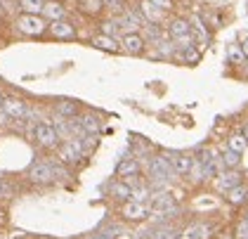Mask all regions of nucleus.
Segmentation results:
<instances>
[{"label": "nucleus", "mask_w": 248, "mask_h": 239, "mask_svg": "<svg viewBox=\"0 0 248 239\" xmlns=\"http://www.w3.org/2000/svg\"><path fill=\"white\" fill-rule=\"evenodd\" d=\"M17 29L24 36H40V34H45L47 24H45V19L40 15H21L17 19Z\"/></svg>", "instance_id": "f257e3e1"}, {"label": "nucleus", "mask_w": 248, "mask_h": 239, "mask_svg": "<svg viewBox=\"0 0 248 239\" xmlns=\"http://www.w3.org/2000/svg\"><path fill=\"white\" fill-rule=\"evenodd\" d=\"M168 34H170V38L180 48L194 45L191 43V26H189V21H185V19H172L170 26H168Z\"/></svg>", "instance_id": "f03ea898"}, {"label": "nucleus", "mask_w": 248, "mask_h": 239, "mask_svg": "<svg viewBox=\"0 0 248 239\" xmlns=\"http://www.w3.org/2000/svg\"><path fill=\"white\" fill-rule=\"evenodd\" d=\"M33 135H36V142L45 149H55L59 145V135L57 130L52 128V123H38L36 130H33Z\"/></svg>", "instance_id": "7ed1b4c3"}, {"label": "nucleus", "mask_w": 248, "mask_h": 239, "mask_svg": "<svg viewBox=\"0 0 248 239\" xmlns=\"http://www.w3.org/2000/svg\"><path fill=\"white\" fill-rule=\"evenodd\" d=\"M80 156H83V142H80L78 137L66 140V142L59 147V161H64V164H76Z\"/></svg>", "instance_id": "20e7f679"}, {"label": "nucleus", "mask_w": 248, "mask_h": 239, "mask_svg": "<svg viewBox=\"0 0 248 239\" xmlns=\"http://www.w3.org/2000/svg\"><path fill=\"white\" fill-rule=\"evenodd\" d=\"M0 109L7 114V119H24L29 107H26V102L19 100V97H5V100L0 102Z\"/></svg>", "instance_id": "39448f33"}, {"label": "nucleus", "mask_w": 248, "mask_h": 239, "mask_svg": "<svg viewBox=\"0 0 248 239\" xmlns=\"http://www.w3.org/2000/svg\"><path fill=\"white\" fill-rule=\"evenodd\" d=\"M123 218L125 221H135V222H140V221H144L152 211H149V206L147 204H140V202H128L125 206H123Z\"/></svg>", "instance_id": "423d86ee"}, {"label": "nucleus", "mask_w": 248, "mask_h": 239, "mask_svg": "<svg viewBox=\"0 0 248 239\" xmlns=\"http://www.w3.org/2000/svg\"><path fill=\"white\" fill-rule=\"evenodd\" d=\"M128 55H142L144 52V38L140 36V34H125V36L121 38V43H118Z\"/></svg>", "instance_id": "0eeeda50"}, {"label": "nucleus", "mask_w": 248, "mask_h": 239, "mask_svg": "<svg viewBox=\"0 0 248 239\" xmlns=\"http://www.w3.org/2000/svg\"><path fill=\"white\" fill-rule=\"evenodd\" d=\"M168 164H170L172 173L187 175V173H191V166H194V159H191L189 154H170V156H168Z\"/></svg>", "instance_id": "6e6552de"}, {"label": "nucleus", "mask_w": 248, "mask_h": 239, "mask_svg": "<svg viewBox=\"0 0 248 239\" xmlns=\"http://www.w3.org/2000/svg\"><path fill=\"white\" fill-rule=\"evenodd\" d=\"M29 178L33 180V183H50L52 178H55V171H52V166L50 164H33L31 166V171H29Z\"/></svg>", "instance_id": "1a4fd4ad"}, {"label": "nucleus", "mask_w": 248, "mask_h": 239, "mask_svg": "<svg viewBox=\"0 0 248 239\" xmlns=\"http://www.w3.org/2000/svg\"><path fill=\"white\" fill-rule=\"evenodd\" d=\"M149 171H152V175L156 178V180H168L172 175V168L170 164H168V156H156L152 161V166H149Z\"/></svg>", "instance_id": "9d476101"}, {"label": "nucleus", "mask_w": 248, "mask_h": 239, "mask_svg": "<svg viewBox=\"0 0 248 239\" xmlns=\"http://www.w3.org/2000/svg\"><path fill=\"white\" fill-rule=\"evenodd\" d=\"M239 178H241V175H239V171H236V168L222 171V173L217 175V189H220V192H229L232 187L241 185V180H239Z\"/></svg>", "instance_id": "9b49d317"}, {"label": "nucleus", "mask_w": 248, "mask_h": 239, "mask_svg": "<svg viewBox=\"0 0 248 239\" xmlns=\"http://www.w3.org/2000/svg\"><path fill=\"white\" fill-rule=\"evenodd\" d=\"M50 31H52V36L59 38V40H69V38L76 36V29L66 21V19H59V21H52L50 24Z\"/></svg>", "instance_id": "f8f14e48"}, {"label": "nucleus", "mask_w": 248, "mask_h": 239, "mask_svg": "<svg viewBox=\"0 0 248 239\" xmlns=\"http://www.w3.org/2000/svg\"><path fill=\"white\" fill-rule=\"evenodd\" d=\"M40 15H43L45 19H50V21H59V19L66 17V10H64V5H62V2L50 0V2H45V5H43Z\"/></svg>", "instance_id": "ddd939ff"}, {"label": "nucleus", "mask_w": 248, "mask_h": 239, "mask_svg": "<svg viewBox=\"0 0 248 239\" xmlns=\"http://www.w3.org/2000/svg\"><path fill=\"white\" fill-rule=\"evenodd\" d=\"M172 208H175V199H172L170 194H158L149 204V211H154V213H168Z\"/></svg>", "instance_id": "4468645a"}, {"label": "nucleus", "mask_w": 248, "mask_h": 239, "mask_svg": "<svg viewBox=\"0 0 248 239\" xmlns=\"http://www.w3.org/2000/svg\"><path fill=\"white\" fill-rule=\"evenodd\" d=\"M118 29H130V34H135L140 26H142V17L137 12H125L121 19H116Z\"/></svg>", "instance_id": "2eb2a0df"}, {"label": "nucleus", "mask_w": 248, "mask_h": 239, "mask_svg": "<svg viewBox=\"0 0 248 239\" xmlns=\"http://www.w3.org/2000/svg\"><path fill=\"white\" fill-rule=\"evenodd\" d=\"M93 45L95 48H99V50H107V52H116L121 45L116 43L114 36H104V34H99V36L93 38Z\"/></svg>", "instance_id": "dca6fc26"}, {"label": "nucleus", "mask_w": 248, "mask_h": 239, "mask_svg": "<svg viewBox=\"0 0 248 239\" xmlns=\"http://www.w3.org/2000/svg\"><path fill=\"white\" fill-rule=\"evenodd\" d=\"M99 126H102V123H99V119H97L95 114H85V116H83V119L78 121V128L85 130L88 135H93V133H99Z\"/></svg>", "instance_id": "f3484780"}, {"label": "nucleus", "mask_w": 248, "mask_h": 239, "mask_svg": "<svg viewBox=\"0 0 248 239\" xmlns=\"http://www.w3.org/2000/svg\"><path fill=\"white\" fill-rule=\"evenodd\" d=\"M142 15L149 19V24H158V21L163 19V10H158L149 0H144V2H142Z\"/></svg>", "instance_id": "a211bd4d"}, {"label": "nucleus", "mask_w": 248, "mask_h": 239, "mask_svg": "<svg viewBox=\"0 0 248 239\" xmlns=\"http://www.w3.org/2000/svg\"><path fill=\"white\" fill-rule=\"evenodd\" d=\"M137 171H140V166L135 159H123L118 168H116V175L118 178H128V175H137Z\"/></svg>", "instance_id": "6ab92c4d"}, {"label": "nucleus", "mask_w": 248, "mask_h": 239, "mask_svg": "<svg viewBox=\"0 0 248 239\" xmlns=\"http://www.w3.org/2000/svg\"><path fill=\"white\" fill-rule=\"evenodd\" d=\"M111 194H114L116 199H121V202H130L133 189H130V185L125 183V180H118V183L111 185Z\"/></svg>", "instance_id": "aec40b11"}, {"label": "nucleus", "mask_w": 248, "mask_h": 239, "mask_svg": "<svg viewBox=\"0 0 248 239\" xmlns=\"http://www.w3.org/2000/svg\"><path fill=\"white\" fill-rule=\"evenodd\" d=\"M227 149L229 152H236V154H244V152L248 149V142L244 140V135L239 133V135H232V137L227 140Z\"/></svg>", "instance_id": "412c9836"}, {"label": "nucleus", "mask_w": 248, "mask_h": 239, "mask_svg": "<svg viewBox=\"0 0 248 239\" xmlns=\"http://www.w3.org/2000/svg\"><path fill=\"white\" fill-rule=\"evenodd\" d=\"M246 194H248V189L244 187V185H236V187H232L229 189V204H234V206H239V204H244L246 202Z\"/></svg>", "instance_id": "4be33fe9"}, {"label": "nucleus", "mask_w": 248, "mask_h": 239, "mask_svg": "<svg viewBox=\"0 0 248 239\" xmlns=\"http://www.w3.org/2000/svg\"><path fill=\"white\" fill-rule=\"evenodd\" d=\"M45 0H19V7L24 10V15H40Z\"/></svg>", "instance_id": "5701e85b"}, {"label": "nucleus", "mask_w": 248, "mask_h": 239, "mask_svg": "<svg viewBox=\"0 0 248 239\" xmlns=\"http://www.w3.org/2000/svg\"><path fill=\"white\" fill-rule=\"evenodd\" d=\"M78 5H80V10L88 12V15H97V12L102 10V0H78Z\"/></svg>", "instance_id": "b1692460"}, {"label": "nucleus", "mask_w": 248, "mask_h": 239, "mask_svg": "<svg viewBox=\"0 0 248 239\" xmlns=\"http://www.w3.org/2000/svg\"><path fill=\"white\" fill-rule=\"evenodd\" d=\"M227 57H229V64H244V50H241V45H229Z\"/></svg>", "instance_id": "393cba45"}, {"label": "nucleus", "mask_w": 248, "mask_h": 239, "mask_svg": "<svg viewBox=\"0 0 248 239\" xmlns=\"http://www.w3.org/2000/svg\"><path fill=\"white\" fill-rule=\"evenodd\" d=\"M239 156H241V154H236V152H229V149H227V152L222 154L220 164L225 166V168H236V166H239V161H241Z\"/></svg>", "instance_id": "a878e982"}, {"label": "nucleus", "mask_w": 248, "mask_h": 239, "mask_svg": "<svg viewBox=\"0 0 248 239\" xmlns=\"http://www.w3.org/2000/svg\"><path fill=\"white\" fill-rule=\"evenodd\" d=\"M208 227L206 225H194L191 230H187V235H189L191 239H208Z\"/></svg>", "instance_id": "bb28decb"}, {"label": "nucleus", "mask_w": 248, "mask_h": 239, "mask_svg": "<svg viewBox=\"0 0 248 239\" xmlns=\"http://www.w3.org/2000/svg\"><path fill=\"white\" fill-rule=\"evenodd\" d=\"M152 239H177V232L175 230H168V227H163V230H156L152 235Z\"/></svg>", "instance_id": "cd10ccee"}, {"label": "nucleus", "mask_w": 248, "mask_h": 239, "mask_svg": "<svg viewBox=\"0 0 248 239\" xmlns=\"http://www.w3.org/2000/svg\"><path fill=\"white\" fill-rule=\"evenodd\" d=\"M102 7H109L114 12H121L125 7V0H102Z\"/></svg>", "instance_id": "c85d7f7f"}, {"label": "nucleus", "mask_w": 248, "mask_h": 239, "mask_svg": "<svg viewBox=\"0 0 248 239\" xmlns=\"http://www.w3.org/2000/svg\"><path fill=\"white\" fill-rule=\"evenodd\" d=\"M57 109H59V114H64V116H74V114L78 111L76 104H71V102H62Z\"/></svg>", "instance_id": "c756f323"}, {"label": "nucleus", "mask_w": 248, "mask_h": 239, "mask_svg": "<svg viewBox=\"0 0 248 239\" xmlns=\"http://www.w3.org/2000/svg\"><path fill=\"white\" fill-rule=\"evenodd\" d=\"M149 2H152V5H156L158 10H163V12H168V10L172 7V0H149Z\"/></svg>", "instance_id": "7c9ffc66"}, {"label": "nucleus", "mask_w": 248, "mask_h": 239, "mask_svg": "<svg viewBox=\"0 0 248 239\" xmlns=\"http://www.w3.org/2000/svg\"><path fill=\"white\" fill-rule=\"evenodd\" d=\"M236 239H248V221H244L239 225V237Z\"/></svg>", "instance_id": "2f4dec72"}, {"label": "nucleus", "mask_w": 248, "mask_h": 239, "mask_svg": "<svg viewBox=\"0 0 248 239\" xmlns=\"http://www.w3.org/2000/svg\"><path fill=\"white\" fill-rule=\"evenodd\" d=\"M241 50H244V57H248V38H244V43H241Z\"/></svg>", "instance_id": "473e14b6"}, {"label": "nucleus", "mask_w": 248, "mask_h": 239, "mask_svg": "<svg viewBox=\"0 0 248 239\" xmlns=\"http://www.w3.org/2000/svg\"><path fill=\"white\" fill-rule=\"evenodd\" d=\"M241 135H244V140H246V142H248V123H246V126H244V130H241Z\"/></svg>", "instance_id": "72a5a7b5"}, {"label": "nucleus", "mask_w": 248, "mask_h": 239, "mask_svg": "<svg viewBox=\"0 0 248 239\" xmlns=\"http://www.w3.org/2000/svg\"><path fill=\"white\" fill-rule=\"evenodd\" d=\"M5 119H7V114H5V111L0 109V123H7V121H5Z\"/></svg>", "instance_id": "f704fd0d"}, {"label": "nucleus", "mask_w": 248, "mask_h": 239, "mask_svg": "<svg viewBox=\"0 0 248 239\" xmlns=\"http://www.w3.org/2000/svg\"><path fill=\"white\" fill-rule=\"evenodd\" d=\"M177 239H191L189 235H187V232H185V235H182V237H177Z\"/></svg>", "instance_id": "c9c22d12"}, {"label": "nucleus", "mask_w": 248, "mask_h": 239, "mask_svg": "<svg viewBox=\"0 0 248 239\" xmlns=\"http://www.w3.org/2000/svg\"><path fill=\"white\" fill-rule=\"evenodd\" d=\"M5 221V213H2V211H0V222Z\"/></svg>", "instance_id": "e433bc0d"}, {"label": "nucleus", "mask_w": 248, "mask_h": 239, "mask_svg": "<svg viewBox=\"0 0 248 239\" xmlns=\"http://www.w3.org/2000/svg\"><path fill=\"white\" fill-rule=\"evenodd\" d=\"M217 2H227V0H217Z\"/></svg>", "instance_id": "4c0bfd02"}, {"label": "nucleus", "mask_w": 248, "mask_h": 239, "mask_svg": "<svg viewBox=\"0 0 248 239\" xmlns=\"http://www.w3.org/2000/svg\"><path fill=\"white\" fill-rule=\"evenodd\" d=\"M246 202H248V194H246Z\"/></svg>", "instance_id": "58836bf2"}, {"label": "nucleus", "mask_w": 248, "mask_h": 239, "mask_svg": "<svg viewBox=\"0 0 248 239\" xmlns=\"http://www.w3.org/2000/svg\"><path fill=\"white\" fill-rule=\"evenodd\" d=\"M0 102H2V97H0Z\"/></svg>", "instance_id": "ea45409f"}]
</instances>
